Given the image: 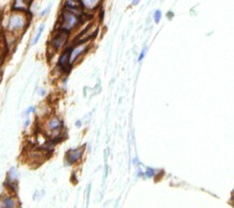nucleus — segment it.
Wrapping results in <instances>:
<instances>
[{
	"instance_id": "1a4fd4ad",
	"label": "nucleus",
	"mask_w": 234,
	"mask_h": 208,
	"mask_svg": "<svg viewBox=\"0 0 234 208\" xmlns=\"http://www.w3.org/2000/svg\"><path fill=\"white\" fill-rule=\"evenodd\" d=\"M28 3V0H14L13 9L15 11H26Z\"/></svg>"
},
{
	"instance_id": "39448f33",
	"label": "nucleus",
	"mask_w": 234,
	"mask_h": 208,
	"mask_svg": "<svg viewBox=\"0 0 234 208\" xmlns=\"http://www.w3.org/2000/svg\"><path fill=\"white\" fill-rule=\"evenodd\" d=\"M83 147L82 148H78V149H71L67 152L66 154V163L67 164H75L81 159L82 154H83Z\"/></svg>"
},
{
	"instance_id": "f8f14e48",
	"label": "nucleus",
	"mask_w": 234,
	"mask_h": 208,
	"mask_svg": "<svg viewBox=\"0 0 234 208\" xmlns=\"http://www.w3.org/2000/svg\"><path fill=\"white\" fill-rule=\"evenodd\" d=\"M161 17H162V12L160 10H156L154 12V22L155 23H159L161 21Z\"/></svg>"
},
{
	"instance_id": "f03ea898",
	"label": "nucleus",
	"mask_w": 234,
	"mask_h": 208,
	"mask_svg": "<svg viewBox=\"0 0 234 208\" xmlns=\"http://www.w3.org/2000/svg\"><path fill=\"white\" fill-rule=\"evenodd\" d=\"M28 26V20L23 11H17L9 18V29L11 31H21Z\"/></svg>"
},
{
	"instance_id": "f257e3e1",
	"label": "nucleus",
	"mask_w": 234,
	"mask_h": 208,
	"mask_svg": "<svg viewBox=\"0 0 234 208\" xmlns=\"http://www.w3.org/2000/svg\"><path fill=\"white\" fill-rule=\"evenodd\" d=\"M80 17L81 16L64 9L62 12V15H61L59 29H63V30H66V31H71L72 29H75L76 27L79 26Z\"/></svg>"
},
{
	"instance_id": "6e6552de",
	"label": "nucleus",
	"mask_w": 234,
	"mask_h": 208,
	"mask_svg": "<svg viewBox=\"0 0 234 208\" xmlns=\"http://www.w3.org/2000/svg\"><path fill=\"white\" fill-rule=\"evenodd\" d=\"M102 0H81L84 10H94Z\"/></svg>"
},
{
	"instance_id": "4468645a",
	"label": "nucleus",
	"mask_w": 234,
	"mask_h": 208,
	"mask_svg": "<svg viewBox=\"0 0 234 208\" xmlns=\"http://www.w3.org/2000/svg\"><path fill=\"white\" fill-rule=\"evenodd\" d=\"M146 52H147V49L145 48L144 50L141 51V53L139 54V56H138V62H141V60H142V59H144L145 55H146Z\"/></svg>"
},
{
	"instance_id": "dca6fc26",
	"label": "nucleus",
	"mask_w": 234,
	"mask_h": 208,
	"mask_svg": "<svg viewBox=\"0 0 234 208\" xmlns=\"http://www.w3.org/2000/svg\"><path fill=\"white\" fill-rule=\"evenodd\" d=\"M34 110H35V108H34V107L28 108V109H27V110H26V111H25V113H24V114H25V115H28L29 113H31V112H32V111H34Z\"/></svg>"
},
{
	"instance_id": "9b49d317",
	"label": "nucleus",
	"mask_w": 234,
	"mask_h": 208,
	"mask_svg": "<svg viewBox=\"0 0 234 208\" xmlns=\"http://www.w3.org/2000/svg\"><path fill=\"white\" fill-rule=\"evenodd\" d=\"M44 28H45V25L44 24H41V26H40L38 31H37V35L35 36L34 39H32V41H31V45H35L36 43H38V41H39V39L41 38V35H42Z\"/></svg>"
},
{
	"instance_id": "20e7f679",
	"label": "nucleus",
	"mask_w": 234,
	"mask_h": 208,
	"mask_svg": "<svg viewBox=\"0 0 234 208\" xmlns=\"http://www.w3.org/2000/svg\"><path fill=\"white\" fill-rule=\"evenodd\" d=\"M88 46H89L88 41H83L82 43L76 45L75 48L71 49L70 50V57H69V63H70V65L75 64V63L77 62V59L79 58L82 54L85 53V51L88 50Z\"/></svg>"
},
{
	"instance_id": "2eb2a0df",
	"label": "nucleus",
	"mask_w": 234,
	"mask_h": 208,
	"mask_svg": "<svg viewBox=\"0 0 234 208\" xmlns=\"http://www.w3.org/2000/svg\"><path fill=\"white\" fill-rule=\"evenodd\" d=\"M147 176H148V177H152L153 176V174H154V170H153V169H151V168H148L147 169Z\"/></svg>"
},
{
	"instance_id": "7ed1b4c3",
	"label": "nucleus",
	"mask_w": 234,
	"mask_h": 208,
	"mask_svg": "<svg viewBox=\"0 0 234 208\" xmlns=\"http://www.w3.org/2000/svg\"><path fill=\"white\" fill-rule=\"evenodd\" d=\"M68 32L69 31H66V30H63V29H59L58 32L54 35L53 38L51 40V45L53 46L54 50H59V49H62L64 46L66 42H67V39H68Z\"/></svg>"
},
{
	"instance_id": "f3484780",
	"label": "nucleus",
	"mask_w": 234,
	"mask_h": 208,
	"mask_svg": "<svg viewBox=\"0 0 234 208\" xmlns=\"http://www.w3.org/2000/svg\"><path fill=\"white\" fill-rule=\"evenodd\" d=\"M139 1H140V0H133L132 4H133V6H136V4H138V3H139Z\"/></svg>"
},
{
	"instance_id": "a211bd4d",
	"label": "nucleus",
	"mask_w": 234,
	"mask_h": 208,
	"mask_svg": "<svg viewBox=\"0 0 234 208\" xmlns=\"http://www.w3.org/2000/svg\"><path fill=\"white\" fill-rule=\"evenodd\" d=\"M80 125H81V122H80V121H77V122H76V126H80Z\"/></svg>"
},
{
	"instance_id": "ddd939ff",
	"label": "nucleus",
	"mask_w": 234,
	"mask_h": 208,
	"mask_svg": "<svg viewBox=\"0 0 234 208\" xmlns=\"http://www.w3.org/2000/svg\"><path fill=\"white\" fill-rule=\"evenodd\" d=\"M51 7H52V4L50 3V4H49V6L47 7V8H45V10H43V11L41 12V14H40V15H41V16H45V15L48 14L49 12L51 11Z\"/></svg>"
},
{
	"instance_id": "423d86ee",
	"label": "nucleus",
	"mask_w": 234,
	"mask_h": 208,
	"mask_svg": "<svg viewBox=\"0 0 234 208\" xmlns=\"http://www.w3.org/2000/svg\"><path fill=\"white\" fill-rule=\"evenodd\" d=\"M69 57H70V50H66L64 53L61 55L58 60L59 66L63 68V69H66V70H69L71 67L70 63H69Z\"/></svg>"
},
{
	"instance_id": "9d476101",
	"label": "nucleus",
	"mask_w": 234,
	"mask_h": 208,
	"mask_svg": "<svg viewBox=\"0 0 234 208\" xmlns=\"http://www.w3.org/2000/svg\"><path fill=\"white\" fill-rule=\"evenodd\" d=\"M1 207L8 208V207H16V201L12 196H6L1 202Z\"/></svg>"
},
{
	"instance_id": "0eeeda50",
	"label": "nucleus",
	"mask_w": 234,
	"mask_h": 208,
	"mask_svg": "<svg viewBox=\"0 0 234 208\" xmlns=\"http://www.w3.org/2000/svg\"><path fill=\"white\" fill-rule=\"evenodd\" d=\"M47 126H48V128L50 129V131L55 132V131H59V129L62 128L63 122L61 121L58 118H56V117H52V118L48 121Z\"/></svg>"
}]
</instances>
